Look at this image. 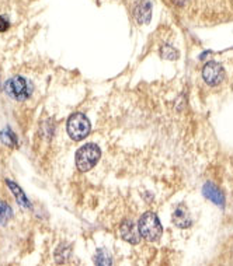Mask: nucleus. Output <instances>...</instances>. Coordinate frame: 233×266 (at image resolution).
Wrapping results in <instances>:
<instances>
[{
	"instance_id": "obj_1",
	"label": "nucleus",
	"mask_w": 233,
	"mask_h": 266,
	"mask_svg": "<svg viewBox=\"0 0 233 266\" xmlns=\"http://www.w3.org/2000/svg\"><path fill=\"white\" fill-rule=\"evenodd\" d=\"M100 157H101V151L99 146L94 143H87L76 151V156H75L76 167L82 173H87L91 168H94V165L99 163Z\"/></svg>"
},
{
	"instance_id": "obj_2",
	"label": "nucleus",
	"mask_w": 233,
	"mask_h": 266,
	"mask_svg": "<svg viewBox=\"0 0 233 266\" xmlns=\"http://www.w3.org/2000/svg\"><path fill=\"white\" fill-rule=\"evenodd\" d=\"M66 129H67V134L70 136L72 140L80 142L84 137H87L90 133V120L87 119V117L84 114L75 112L69 117L67 123H66Z\"/></svg>"
},
{
	"instance_id": "obj_3",
	"label": "nucleus",
	"mask_w": 233,
	"mask_h": 266,
	"mask_svg": "<svg viewBox=\"0 0 233 266\" xmlns=\"http://www.w3.org/2000/svg\"><path fill=\"white\" fill-rule=\"evenodd\" d=\"M138 228H139L141 237H143L146 241H152V242L160 238L163 233V227L160 224L157 216L152 212H146L142 214L138 223Z\"/></svg>"
},
{
	"instance_id": "obj_4",
	"label": "nucleus",
	"mask_w": 233,
	"mask_h": 266,
	"mask_svg": "<svg viewBox=\"0 0 233 266\" xmlns=\"http://www.w3.org/2000/svg\"><path fill=\"white\" fill-rule=\"evenodd\" d=\"M6 94L17 101H26L33 93V84L21 76H14L4 83Z\"/></svg>"
},
{
	"instance_id": "obj_5",
	"label": "nucleus",
	"mask_w": 233,
	"mask_h": 266,
	"mask_svg": "<svg viewBox=\"0 0 233 266\" xmlns=\"http://www.w3.org/2000/svg\"><path fill=\"white\" fill-rule=\"evenodd\" d=\"M225 77V70L218 62H208L202 69V79L209 86H218Z\"/></svg>"
},
{
	"instance_id": "obj_6",
	"label": "nucleus",
	"mask_w": 233,
	"mask_h": 266,
	"mask_svg": "<svg viewBox=\"0 0 233 266\" xmlns=\"http://www.w3.org/2000/svg\"><path fill=\"white\" fill-rule=\"evenodd\" d=\"M132 15L138 24H148L152 18V3L149 0H136L132 6Z\"/></svg>"
},
{
	"instance_id": "obj_7",
	"label": "nucleus",
	"mask_w": 233,
	"mask_h": 266,
	"mask_svg": "<svg viewBox=\"0 0 233 266\" xmlns=\"http://www.w3.org/2000/svg\"><path fill=\"white\" fill-rule=\"evenodd\" d=\"M119 231H121V237L128 241L131 244H138L141 241V233H139V228L138 226L131 220V219H125L121 227H119Z\"/></svg>"
},
{
	"instance_id": "obj_8",
	"label": "nucleus",
	"mask_w": 233,
	"mask_h": 266,
	"mask_svg": "<svg viewBox=\"0 0 233 266\" xmlns=\"http://www.w3.org/2000/svg\"><path fill=\"white\" fill-rule=\"evenodd\" d=\"M171 220L173 223L180 228H187L193 224V217L188 212V209L184 206V205H179L174 212H173V216H171Z\"/></svg>"
},
{
	"instance_id": "obj_9",
	"label": "nucleus",
	"mask_w": 233,
	"mask_h": 266,
	"mask_svg": "<svg viewBox=\"0 0 233 266\" xmlns=\"http://www.w3.org/2000/svg\"><path fill=\"white\" fill-rule=\"evenodd\" d=\"M202 193H204V196L207 199L212 200L215 205H219L220 207L225 206V195L214 184H211V182L205 184L204 188H202Z\"/></svg>"
},
{
	"instance_id": "obj_10",
	"label": "nucleus",
	"mask_w": 233,
	"mask_h": 266,
	"mask_svg": "<svg viewBox=\"0 0 233 266\" xmlns=\"http://www.w3.org/2000/svg\"><path fill=\"white\" fill-rule=\"evenodd\" d=\"M6 184L9 186V189L12 191V193H13V196L17 200V203L23 207V209H31L33 206H31V203H30V200L26 196V193L23 192V189L20 188V186L17 185L16 182L13 181H10V179H6Z\"/></svg>"
},
{
	"instance_id": "obj_11",
	"label": "nucleus",
	"mask_w": 233,
	"mask_h": 266,
	"mask_svg": "<svg viewBox=\"0 0 233 266\" xmlns=\"http://www.w3.org/2000/svg\"><path fill=\"white\" fill-rule=\"evenodd\" d=\"M0 140H1V143H4L6 146L14 147L17 146V136H16V133L12 131V128L10 126H6L1 132H0Z\"/></svg>"
},
{
	"instance_id": "obj_12",
	"label": "nucleus",
	"mask_w": 233,
	"mask_h": 266,
	"mask_svg": "<svg viewBox=\"0 0 233 266\" xmlns=\"http://www.w3.org/2000/svg\"><path fill=\"white\" fill-rule=\"evenodd\" d=\"M111 255L107 250L104 248H100L96 251V255H94V264L96 265H111Z\"/></svg>"
},
{
	"instance_id": "obj_13",
	"label": "nucleus",
	"mask_w": 233,
	"mask_h": 266,
	"mask_svg": "<svg viewBox=\"0 0 233 266\" xmlns=\"http://www.w3.org/2000/svg\"><path fill=\"white\" fill-rule=\"evenodd\" d=\"M12 217H13V210H12V207H10L7 203H4V202L0 200V226L7 224V222H9Z\"/></svg>"
},
{
	"instance_id": "obj_14",
	"label": "nucleus",
	"mask_w": 233,
	"mask_h": 266,
	"mask_svg": "<svg viewBox=\"0 0 233 266\" xmlns=\"http://www.w3.org/2000/svg\"><path fill=\"white\" fill-rule=\"evenodd\" d=\"M160 55L165 58V59H168V60H174L179 58V51L176 48H173L171 45H163L162 49H160Z\"/></svg>"
},
{
	"instance_id": "obj_15",
	"label": "nucleus",
	"mask_w": 233,
	"mask_h": 266,
	"mask_svg": "<svg viewBox=\"0 0 233 266\" xmlns=\"http://www.w3.org/2000/svg\"><path fill=\"white\" fill-rule=\"evenodd\" d=\"M9 27H10L9 20H7V18H4L3 15H0V32L7 31V30H9Z\"/></svg>"
}]
</instances>
